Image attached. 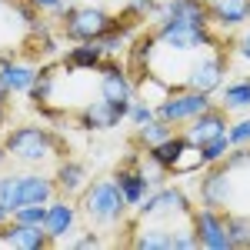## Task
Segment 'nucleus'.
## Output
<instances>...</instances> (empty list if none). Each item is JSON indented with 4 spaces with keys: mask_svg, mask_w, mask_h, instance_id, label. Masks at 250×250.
<instances>
[{
    "mask_svg": "<svg viewBox=\"0 0 250 250\" xmlns=\"http://www.w3.org/2000/svg\"><path fill=\"white\" fill-rule=\"evenodd\" d=\"M3 147H7L10 160H17L20 167H30V170H40L43 164H50L60 154H67V147L60 144V137L50 134L47 127H37V124H23V127L7 130Z\"/></svg>",
    "mask_w": 250,
    "mask_h": 250,
    "instance_id": "obj_1",
    "label": "nucleus"
},
{
    "mask_svg": "<svg viewBox=\"0 0 250 250\" xmlns=\"http://www.w3.org/2000/svg\"><path fill=\"white\" fill-rule=\"evenodd\" d=\"M130 210L124 190L117 187L114 177H100V180H90L83 193H80V213L97 224V227H117L124 224V217Z\"/></svg>",
    "mask_w": 250,
    "mask_h": 250,
    "instance_id": "obj_2",
    "label": "nucleus"
},
{
    "mask_svg": "<svg viewBox=\"0 0 250 250\" xmlns=\"http://www.w3.org/2000/svg\"><path fill=\"white\" fill-rule=\"evenodd\" d=\"M154 40L160 50H170V54H204L217 43V34L210 27H197V23H184V20H160L154 30Z\"/></svg>",
    "mask_w": 250,
    "mask_h": 250,
    "instance_id": "obj_3",
    "label": "nucleus"
},
{
    "mask_svg": "<svg viewBox=\"0 0 250 250\" xmlns=\"http://www.w3.org/2000/svg\"><path fill=\"white\" fill-rule=\"evenodd\" d=\"M213 104V94H204V90H193V87H180V90H173L167 100H160L157 104V117L160 120H167L173 127H187L197 114H204V110H210Z\"/></svg>",
    "mask_w": 250,
    "mask_h": 250,
    "instance_id": "obj_4",
    "label": "nucleus"
},
{
    "mask_svg": "<svg viewBox=\"0 0 250 250\" xmlns=\"http://www.w3.org/2000/svg\"><path fill=\"white\" fill-rule=\"evenodd\" d=\"M190 213H193V207H190V200H187V193L180 190V187H170V184H160L137 207L140 220H167V224H170L173 217H190Z\"/></svg>",
    "mask_w": 250,
    "mask_h": 250,
    "instance_id": "obj_5",
    "label": "nucleus"
},
{
    "mask_svg": "<svg viewBox=\"0 0 250 250\" xmlns=\"http://www.w3.org/2000/svg\"><path fill=\"white\" fill-rule=\"evenodd\" d=\"M114 27V17L104 7H74L67 17L60 20L63 37L74 43H87V40H100L107 30Z\"/></svg>",
    "mask_w": 250,
    "mask_h": 250,
    "instance_id": "obj_6",
    "label": "nucleus"
},
{
    "mask_svg": "<svg viewBox=\"0 0 250 250\" xmlns=\"http://www.w3.org/2000/svg\"><path fill=\"white\" fill-rule=\"evenodd\" d=\"M197 197H200V207L227 210L233 204V170L227 164L204 167L200 170V184H197Z\"/></svg>",
    "mask_w": 250,
    "mask_h": 250,
    "instance_id": "obj_7",
    "label": "nucleus"
},
{
    "mask_svg": "<svg viewBox=\"0 0 250 250\" xmlns=\"http://www.w3.org/2000/svg\"><path fill=\"white\" fill-rule=\"evenodd\" d=\"M227 77V54H220V47L204 50V57H197L187 70V87L204 90V94H217Z\"/></svg>",
    "mask_w": 250,
    "mask_h": 250,
    "instance_id": "obj_8",
    "label": "nucleus"
},
{
    "mask_svg": "<svg viewBox=\"0 0 250 250\" xmlns=\"http://www.w3.org/2000/svg\"><path fill=\"white\" fill-rule=\"evenodd\" d=\"M190 227L197 233V244L207 250H230V233H227V210L200 207L190 213Z\"/></svg>",
    "mask_w": 250,
    "mask_h": 250,
    "instance_id": "obj_9",
    "label": "nucleus"
},
{
    "mask_svg": "<svg viewBox=\"0 0 250 250\" xmlns=\"http://www.w3.org/2000/svg\"><path fill=\"white\" fill-rule=\"evenodd\" d=\"M77 220H80V207L70 200V197H54L47 204V217H43V230L50 237V244H67L74 230H77Z\"/></svg>",
    "mask_w": 250,
    "mask_h": 250,
    "instance_id": "obj_10",
    "label": "nucleus"
},
{
    "mask_svg": "<svg viewBox=\"0 0 250 250\" xmlns=\"http://www.w3.org/2000/svg\"><path fill=\"white\" fill-rule=\"evenodd\" d=\"M127 110H130V100L97 97L77 114V127H83V130H110V127H117L127 117Z\"/></svg>",
    "mask_w": 250,
    "mask_h": 250,
    "instance_id": "obj_11",
    "label": "nucleus"
},
{
    "mask_svg": "<svg viewBox=\"0 0 250 250\" xmlns=\"http://www.w3.org/2000/svg\"><path fill=\"white\" fill-rule=\"evenodd\" d=\"M114 180H117V187L124 190V197H127V204L130 207H140L144 204V197L154 190V184H150V177H147V170H144V160L137 154H130L127 157V164L124 167H117V173H114Z\"/></svg>",
    "mask_w": 250,
    "mask_h": 250,
    "instance_id": "obj_12",
    "label": "nucleus"
},
{
    "mask_svg": "<svg viewBox=\"0 0 250 250\" xmlns=\"http://www.w3.org/2000/svg\"><path fill=\"white\" fill-rule=\"evenodd\" d=\"M54 197H57V180H54V173H43V170L17 173L20 207H23V204H50Z\"/></svg>",
    "mask_w": 250,
    "mask_h": 250,
    "instance_id": "obj_13",
    "label": "nucleus"
},
{
    "mask_svg": "<svg viewBox=\"0 0 250 250\" xmlns=\"http://www.w3.org/2000/svg\"><path fill=\"white\" fill-rule=\"evenodd\" d=\"M227 127H230V117H227V110L220 107V104H213L210 110H204V114H197L187 124V130L184 134L190 137L193 144L200 147V144H207V140H213V137L227 134Z\"/></svg>",
    "mask_w": 250,
    "mask_h": 250,
    "instance_id": "obj_14",
    "label": "nucleus"
},
{
    "mask_svg": "<svg viewBox=\"0 0 250 250\" xmlns=\"http://www.w3.org/2000/svg\"><path fill=\"white\" fill-rule=\"evenodd\" d=\"M0 240H3V247H17V250L54 247L43 227H30V224H20V220H7V224L0 227Z\"/></svg>",
    "mask_w": 250,
    "mask_h": 250,
    "instance_id": "obj_15",
    "label": "nucleus"
},
{
    "mask_svg": "<svg viewBox=\"0 0 250 250\" xmlns=\"http://www.w3.org/2000/svg\"><path fill=\"white\" fill-rule=\"evenodd\" d=\"M97 77H100V97H107V100H134V80L127 77V70L117 60L107 57L97 67Z\"/></svg>",
    "mask_w": 250,
    "mask_h": 250,
    "instance_id": "obj_16",
    "label": "nucleus"
},
{
    "mask_svg": "<svg viewBox=\"0 0 250 250\" xmlns=\"http://www.w3.org/2000/svg\"><path fill=\"white\" fill-rule=\"evenodd\" d=\"M184 20V23H197V27H210V7L204 0H167L160 3L157 20Z\"/></svg>",
    "mask_w": 250,
    "mask_h": 250,
    "instance_id": "obj_17",
    "label": "nucleus"
},
{
    "mask_svg": "<svg viewBox=\"0 0 250 250\" xmlns=\"http://www.w3.org/2000/svg\"><path fill=\"white\" fill-rule=\"evenodd\" d=\"M210 7V23L220 30H237L250 20V0H207Z\"/></svg>",
    "mask_w": 250,
    "mask_h": 250,
    "instance_id": "obj_18",
    "label": "nucleus"
},
{
    "mask_svg": "<svg viewBox=\"0 0 250 250\" xmlns=\"http://www.w3.org/2000/svg\"><path fill=\"white\" fill-rule=\"evenodd\" d=\"M0 77H3V83H7L14 94H30V87H34V80H37V70H34L30 63L14 60L7 50H0Z\"/></svg>",
    "mask_w": 250,
    "mask_h": 250,
    "instance_id": "obj_19",
    "label": "nucleus"
},
{
    "mask_svg": "<svg viewBox=\"0 0 250 250\" xmlns=\"http://www.w3.org/2000/svg\"><path fill=\"white\" fill-rule=\"evenodd\" d=\"M54 180H57V193L63 197H74V193H83V187L90 184L87 177V164L83 160H60L57 170H54Z\"/></svg>",
    "mask_w": 250,
    "mask_h": 250,
    "instance_id": "obj_20",
    "label": "nucleus"
},
{
    "mask_svg": "<svg viewBox=\"0 0 250 250\" xmlns=\"http://www.w3.org/2000/svg\"><path fill=\"white\" fill-rule=\"evenodd\" d=\"M187 147H190V137H187V134H173V137H167L164 144L147 147V160H150V164H157V167H164V170L170 173L173 167H177L180 154H184Z\"/></svg>",
    "mask_w": 250,
    "mask_h": 250,
    "instance_id": "obj_21",
    "label": "nucleus"
},
{
    "mask_svg": "<svg viewBox=\"0 0 250 250\" xmlns=\"http://www.w3.org/2000/svg\"><path fill=\"white\" fill-rule=\"evenodd\" d=\"M104 47L97 40H87V43H74L67 54H63V67L67 70H97L104 63Z\"/></svg>",
    "mask_w": 250,
    "mask_h": 250,
    "instance_id": "obj_22",
    "label": "nucleus"
},
{
    "mask_svg": "<svg viewBox=\"0 0 250 250\" xmlns=\"http://www.w3.org/2000/svg\"><path fill=\"white\" fill-rule=\"evenodd\" d=\"M134 247L137 250H173V227L167 220L150 224V227H137Z\"/></svg>",
    "mask_w": 250,
    "mask_h": 250,
    "instance_id": "obj_23",
    "label": "nucleus"
},
{
    "mask_svg": "<svg viewBox=\"0 0 250 250\" xmlns=\"http://www.w3.org/2000/svg\"><path fill=\"white\" fill-rule=\"evenodd\" d=\"M217 104H220L227 114L250 110V80H233V83H224V87H220V97H217Z\"/></svg>",
    "mask_w": 250,
    "mask_h": 250,
    "instance_id": "obj_24",
    "label": "nucleus"
},
{
    "mask_svg": "<svg viewBox=\"0 0 250 250\" xmlns=\"http://www.w3.org/2000/svg\"><path fill=\"white\" fill-rule=\"evenodd\" d=\"M127 40H130V20L124 17V20H114V27L97 40V43L104 47V57H117V54H124L130 47Z\"/></svg>",
    "mask_w": 250,
    "mask_h": 250,
    "instance_id": "obj_25",
    "label": "nucleus"
},
{
    "mask_svg": "<svg viewBox=\"0 0 250 250\" xmlns=\"http://www.w3.org/2000/svg\"><path fill=\"white\" fill-rule=\"evenodd\" d=\"M177 134V127L173 124H167V120H160V117H154L150 124H144V127H137V144L140 147H157V144H164L167 137Z\"/></svg>",
    "mask_w": 250,
    "mask_h": 250,
    "instance_id": "obj_26",
    "label": "nucleus"
},
{
    "mask_svg": "<svg viewBox=\"0 0 250 250\" xmlns=\"http://www.w3.org/2000/svg\"><path fill=\"white\" fill-rule=\"evenodd\" d=\"M57 70L60 67H43V70H37V80H34V87H30V100H34L37 107H47V104H50V97L57 90Z\"/></svg>",
    "mask_w": 250,
    "mask_h": 250,
    "instance_id": "obj_27",
    "label": "nucleus"
},
{
    "mask_svg": "<svg viewBox=\"0 0 250 250\" xmlns=\"http://www.w3.org/2000/svg\"><path fill=\"white\" fill-rule=\"evenodd\" d=\"M227 233L237 250L250 247V213H227Z\"/></svg>",
    "mask_w": 250,
    "mask_h": 250,
    "instance_id": "obj_28",
    "label": "nucleus"
},
{
    "mask_svg": "<svg viewBox=\"0 0 250 250\" xmlns=\"http://www.w3.org/2000/svg\"><path fill=\"white\" fill-rule=\"evenodd\" d=\"M230 137L227 134H220V137H213V140H207V144H200V157H204V164L210 167V164H224L227 160V154H230Z\"/></svg>",
    "mask_w": 250,
    "mask_h": 250,
    "instance_id": "obj_29",
    "label": "nucleus"
},
{
    "mask_svg": "<svg viewBox=\"0 0 250 250\" xmlns=\"http://www.w3.org/2000/svg\"><path fill=\"white\" fill-rule=\"evenodd\" d=\"M157 117V107L154 104H147L144 97H134L130 100V110H127V120L134 124V127H144V124H150Z\"/></svg>",
    "mask_w": 250,
    "mask_h": 250,
    "instance_id": "obj_30",
    "label": "nucleus"
},
{
    "mask_svg": "<svg viewBox=\"0 0 250 250\" xmlns=\"http://www.w3.org/2000/svg\"><path fill=\"white\" fill-rule=\"evenodd\" d=\"M43 217H47V204H23L10 213V220L30 224V227H43Z\"/></svg>",
    "mask_w": 250,
    "mask_h": 250,
    "instance_id": "obj_31",
    "label": "nucleus"
},
{
    "mask_svg": "<svg viewBox=\"0 0 250 250\" xmlns=\"http://www.w3.org/2000/svg\"><path fill=\"white\" fill-rule=\"evenodd\" d=\"M227 137H230L233 147H250V114H247V117H237V120H230V127H227Z\"/></svg>",
    "mask_w": 250,
    "mask_h": 250,
    "instance_id": "obj_32",
    "label": "nucleus"
},
{
    "mask_svg": "<svg viewBox=\"0 0 250 250\" xmlns=\"http://www.w3.org/2000/svg\"><path fill=\"white\" fill-rule=\"evenodd\" d=\"M200 244H197V233H193V227L187 224V227H173V250H197Z\"/></svg>",
    "mask_w": 250,
    "mask_h": 250,
    "instance_id": "obj_33",
    "label": "nucleus"
},
{
    "mask_svg": "<svg viewBox=\"0 0 250 250\" xmlns=\"http://www.w3.org/2000/svg\"><path fill=\"white\" fill-rule=\"evenodd\" d=\"M104 240L97 237V233H83V237H74L70 240V247H77V250H87V247H100Z\"/></svg>",
    "mask_w": 250,
    "mask_h": 250,
    "instance_id": "obj_34",
    "label": "nucleus"
},
{
    "mask_svg": "<svg viewBox=\"0 0 250 250\" xmlns=\"http://www.w3.org/2000/svg\"><path fill=\"white\" fill-rule=\"evenodd\" d=\"M237 54H240V60H247V63H250V30L237 40Z\"/></svg>",
    "mask_w": 250,
    "mask_h": 250,
    "instance_id": "obj_35",
    "label": "nucleus"
},
{
    "mask_svg": "<svg viewBox=\"0 0 250 250\" xmlns=\"http://www.w3.org/2000/svg\"><path fill=\"white\" fill-rule=\"evenodd\" d=\"M30 3H34L37 10H54V7H57L60 0H30Z\"/></svg>",
    "mask_w": 250,
    "mask_h": 250,
    "instance_id": "obj_36",
    "label": "nucleus"
},
{
    "mask_svg": "<svg viewBox=\"0 0 250 250\" xmlns=\"http://www.w3.org/2000/svg\"><path fill=\"white\" fill-rule=\"evenodd\" d=\"M10 94H14V90H10V87L3 83V77H0V104H7V100H10Z\"/></svg>",
    "mask_w": 250,
    "mask_h": 250,
    "instance_id": "obj_37",
    "label": "nucleus"
},
{
    "mask_svg": "<svg viewBox=\"0 0 250 250\" xmlns=\"http://www.w3.org/2000/svg\"><path fill=\"white\" fill-rule=\"evenodd\" d=\"M7 220H10V210H7V207H3V204H0V227H3V224H7Z\"/></svg>",
    "mask_w": 250,
    "mask_h": 250,
    "instance_id": "obj_38",
    "label": "nucleus"
},
{
    "mask_svg": "<svg viewBox=\"0 0 250 250\" xmlns=\"http://www.w3.org/2000/svg\"><path fill=\"white\" fill-rule=\"evenodd\" d=\"M7 157H10V154H7V147H3V144H0V167H3V164H7Z\"/></svg>",
    "mask_w": 250,
    "mask_h": 250,
    "instance_id": "obj_39",
    "label": "nucleus"
},
{
    "mask_svg": "<svg viewBox=\"0 0 250 250\" xmlns=\"http://www.w3.org/2000/svg\"><path fill=\"white\" fill-rule=\"evenodd\" d=\"M0 124H7V104H0Z\"/></svg>",
    "mask_w": 250,
    "mask_h": 250,
    "instance_id": "obj_40",
    "label": "nucleus"
},
{
    "mask_svg": "<svg viewBox=\"0 0 250 250\" xmlns=\"http://www.w3.org/2000/svg\"><path fill=\"white\" fill-rule=\"evenodd\" d=\"M0 10H10V0H0Z\"/></svg>",
    "mask_w": 250,
    "mask_h": 250,
    "instance_id": "obj_41",
    "label": "nucleus"
},
{
    "mask_svg": "<svg viewBox=\"0 0 250 250\" xmlns=\"http://www.w3.org/2000/svg\"><path fill=\"white\" fill-rule=\"evenodd\" d=\"M0 247H3V240H0Z\"/></svg>",
    "mask_w": 250,
    "mask_h": 250,
    "instance_id": "obj_42",
    "label": "nucleus"
},
{
    "mask_svg": "<svg viewBox=\"0 0 250 250\" xmlns=\"http://www.w3.org/2000/svg\"><path fill=\"white\" fill-rule=\"evenodd\" d=\"M204 3H207V0H204Z\"/></svg>",
    "mask_w": 250,
    "mask_h": 250,
    "instance_id": "obj_43",
    "label": "nucleus"
}]
</instances>
